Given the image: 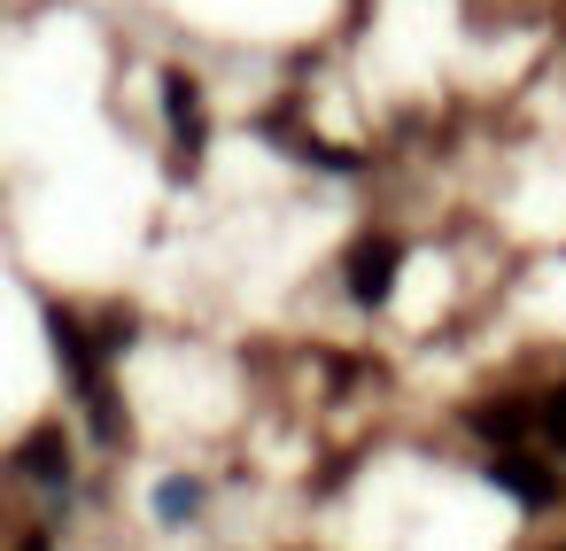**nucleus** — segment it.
I'll return each mask as SVG.
<instances>
[{"label": "nucleus", "instance_id": "5", "mask_svg": "<svg viewBox=\"0 0 566 551\" xmlns=\"http://www.w3.org/2000/svg\"><path fill=\"white\" fill-rule=\"evenodd\" d=\"M164 102H171V125H179V141L195 148V133H202V125H195V117H202V102H195V86H187V79H164Z\"/></svg>", "mask_w": 566, "mask_h": 551}, {"label": "nucleus", "instance_id": "4", "mask_svg": "<svg viewBox=\"0 0 566 551\" xmlns=\"http://www.w3.org/2000/svg\"><path fill=\"white\" fill-rule=\"evenodd\" d=\"M24 474H40V481H63V474H71V450H63V435H32V443H24Z\"/></svg>", "mask_w": 566, "mask_h": 551}, {"label": "nucleus", "instance_id": "2", "mask_svg": "<svg viewBox=\"0 0 566 551\" xmlns=\"http://www.w3.org/2000/svg\"><path fill=\"white\" fill-rule=\"evenodd\" d=\"M496 481H504V489H512V497H520L527 512H543V505L558 497L551 466H535V458H520V450H504V458H496Z\"/></svg>", "mask_w": 566, "mask_h": 551}, {"label": "nucleus", "instance_id": "1", "mask_svg": "<svg viewBox=\"0 0 566 551\" xmlns=\"http://www.w3.org/2000/svg\"><path fill=\"white\" fill-rule=\"evenodd\" d=\"M396 264H403V249H396L388 233H365V241L349 249V295H357V303H380V295L396 288Z\"/></svg>", "mask_w": 566, "mask_h": 551}, {"label": "nucleus", "instance_id": "7", "mask_svg": "<svg viewBox=\"0 0 566 551\" xmlns=\"http://www.w3.org/2000/svg\"><path fill=\"white\" fill-rule=\"evenodd\" d=\"M24 551H48V543H40V536H32V543H24Z\"/></svg>", "mask_w": 566, "mask_h": 551}, {"label": "nucleus", "instance_id": "6", "mask_svg": "<svg viewBox=\"0 0 566 551\" xmlns=\"http://www.w3.org/2000/svg\"><path fill=\"white\" fill-rule=\"evenodd\" d=\"M535 427H543V443H551V450H566V381L535 404Z\"/></svg>", "mask_w": 566, "mask_h": 551}, {"label": "nucleus", "instance_id": "3", "mask_svg": "<svg viewBox=\"0 0 566 551\" xmlns=\"http://www.w3.org/2000/svg\"><path fill=\"white\" fill-rule=\"evenodd\" d=\"M520 427H527V412L520 404H489V412H473V435L504 458V450H520Z\"/></svg>", "mask_w": 566, "mask_h": 551}]
</instances>
